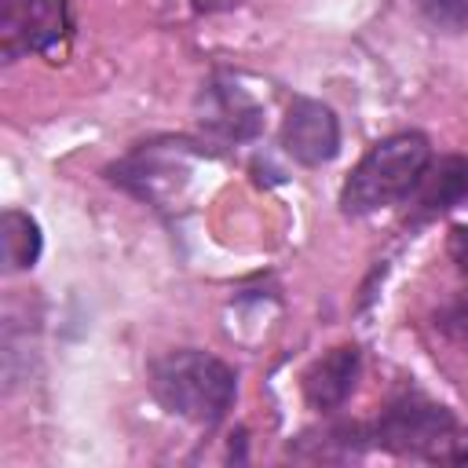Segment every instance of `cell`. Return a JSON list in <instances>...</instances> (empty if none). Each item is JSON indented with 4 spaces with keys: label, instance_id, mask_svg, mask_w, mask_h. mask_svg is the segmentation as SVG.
<instances>
[{
    "label": "cell",
    "instance_id": "obj_1",
    "mask_svg": "<svg viewBox=\"0 0 468 468\" xmlns=\"http://www.w3.org/2000/svg\"><path fill=\"white\" fill-rule=\"evenodd\" d=\"M150 391L168 413L212 428L234 406L238 373L208 351L179 347L150 362Z\"/></svg>",
    "mask_w": 468,
    "mask_h": 468
},
{
    "label": "cell",
    "instance_id": "obj_2",
    "mask_svg": "<svg viewBox=\"0 0 468 468\" xmlns=\"http://www.w3.org/2000/svg\"><path fill=\"white\" fill-rule=\"evenodd\" d=\"M428 165H431V143L420 132H395L380 139L344 179L340 212L358 219L410 197Z\"/></svg>",
    "mask_w": 468,
    "mask_h": 468
},
{
    "label": "cell",
    "instance_id": "obj_3",
    "mask_svg": "<svg viewBox=\"0 0 468 468\" xmlns=\"http://www.w3.org/2000/svg\"><path fill=\"white\" fill-rule=\"evenodd\" d=\"M205 161L212 154L190 139H150L110 165V179L154 208H176Z\"/></svg>",
    "mask_w": 468,
    "mask_h": 468
},
{
    "label": "cell",
    "instance_id": "obj_4",
    "mask_svg": "<svg viewBox=\"0 0 468 468\" xmlns=\"http://www.w3.org/2000/svg\"><path fill=\"white\" fill-rule=\"evenodd\" d=\"M366 435L373 446L391 450V453L446 457L457 435V420L442 402L420 391H402L380 410V417L366 428Z\"/></svg>",
    "mask_w": 468,
    "mask_h": 468
},
{
    "label": "cell",
    "instance_id": "obj_5",
    "mask_svg": "<svg viewBox=\"0 0 468 468\" xmlns=\"http://www.w3.org/2000/svg\"><path fill=\"white\" fill-rule=\"evenodd\" d=\"M69 33V0H0V58L44 55Z\"/></svg>",
    "mask_w": 468,
    "mask_h": 468
},
{
    "label": "cell",
    "instance_id": "obj_6",
    "mask_svg": "<svg viewBox=\"0 0 468 468\" xmlns=\"http://www.w3.org/2000/svg\"><path fill=\"white\" fill-rule=\"evenodd\" d=\"M285 157L303 168H322L340 154V121L318 99H292L278 132Z\"/></svg>",
    "mask_w": 468,
    "mask_h": 468
},
{
    "label": "cell",
    "instance_id": "obj_7",
    "mask_svg": "<svg viewBox=\"0 0 468 468\" xmlns=\"http://www.w3.org/2000/svg\"><path fill=\"white\" fill-rule=\"evenodd\" d=\"M197 113H201V124L208 128V135H216L223 143L256 139L263 128V106L234 77H223V73H216L212 80L201 84Z\"/></svg>",
    "mask_w": 468,
    "mask_h": 468
},
{
    "label": "cell",
    "instance_id": "obj_8",
    "mask_svg": "<svg viewBox=\"0 0 468 468\" xmlns=\"http://www.w3.org/2000/svg\"><path fill=\"white\" fill-rule=\"evenodd\" d=\"M358 377H362V351L355 344H340V347L325 351L322 358H314L307 366V373H303V399L318 413L340 410L351 399Z\"/></svg>",
    "mask_w": 468,
    "mask_h": 468
},
{
    "label": "cell",
    "instance_id": "obj_9",
    "mask_svg": "<svg viewBox=\"0 0 468 468\" xmlns=\"http://www.w3.org/2000/svg\"><path fill=\"white\" fill-rule=\"evenodd\" d=\"M468 197V157L450 154L439 157L424 168L417 190H413V223L435 219L442 212H450L453 205H461Z\"/></svg>",
    "mask_w": 468,
    "mask_h": 468
},
{
    "label": "cell",
    "instance_id": "obj_10",
    "mask_svg": "<svg viewBox=\"0 0 468 468\" xmlns=\"http://www.w3.org/2000/svg\"><path fill=\"white\" fill-rule=\"evenodd\" d=\"M0 249H4V271H29L44 249L37 219L29 212L7 208L0 219Z\"/></svg>",
    "mask_w": 468,
    "mask_h": 468
},
{
    "label": "cell",
    "instance_id": "obj_11",
    "mask_svg": "<svg viewBox=\"0 0 468 468\" xmlns=\"http://www.w3.org/2000/svg\"><path fill=\"white\" fill-rule=\"evenodd\" d=\"M435 329H439L446 340L468 347V292L453 296L450 303H442V307L435 311Z\"/></svg>",
    "mask_w": 468,
    "mask_h": 468
},
{
    "label": "cell",
    "instance_id": "obj_12",
    "mask_svg": "<svg viewBox=\"0 0 468 468\" xmlns=\"http://www.w3.org/2000/svg\"><path fill=\"white\" fill-rule=\"evenodd\" d=\"M420 11L439 29H461L468 22V0H420Z\"/></svg>",
    "mask_w": 468,
    "mask_h": 468
},
{
    "label": "cell",
    "instance_id": "obj_13",
    "mask_svg": "<svg viewBox=\"0 0 468 468\" xmlns=\"http://www.w3.org/2000/svg\"><path fill=\"white\" fill-rule=\"evenodd\" d=\"M450 260H453L457 271L468 278V227H453V230H450Z\"/></svg>",
    "mask_w": 468,
    "mask_h": 468
},
{
    "label": "cell",
    "instance_id": "obj_14",
    "mask_svg": "<svg viewBox=\"0 0 468 468\" xmlns=\"http://www.w3.org/2000/svg\"><path fill=\"white\" fill-rule=\"evenodd\" d=\"M194 11H201V15H216V11H234V7H241L245 0H186Z\"/></svg>",
    "mask_w": 468,
    "mask_h": 468
},
{
    "label": "cell",
    "instance_id": "obj_15",
    "mask_svg": "<svg viewBox=\"0 0 468 468\" xmlns=\"http://www.w3.org/2000/svg\"><path fill=\"white\" fill-rule=\"evenodd\" d=\"M446 461H457V464H468V439H453Z\"/></svg>",
    "mask_w": 468,
    "mask_h": 468
}]
</instances>
